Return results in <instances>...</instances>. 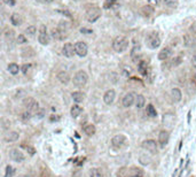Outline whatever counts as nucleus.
<instances>
[{
  "mask_svg": "<svg viewBox=\"0 0 196 177\" xmlns=\"http://www.w3.org/2000/svg\"><path fill=\"white\" fill-rule=\"evenodd\" d=\"M84 131H85V133H86L87 136H93V135L95 133V127H94L93 124H87V125H85Z\"/></svg>",
  "mask_w": 196,
  "mask_h": 177,
  "instance_id": "obj_26",
  "label": "nucleus"
},
{
  "mask_svg": "<svg viewBox=\"0 0 196 177\" xmlns=\"http://www.w3.org/2000/svg\"><path fill=\"white\" fill-rule=\"evenodd\" d=\"M194 82H195V83H196V77H195V78H194Z\"/></svg>",
  "mask_w": 196,
  "mask_h": 177,
  "instance_id": "obj_50",
  "label": "nucleus"
},
{
  "mask_svg": "<svg viewBox=\"0 0 196 177\" xmlns=\"http://www.w3.org/2000/svg\"><path fill=\"white\" fill-rule=\"evenodd\" d=\"M62 53H63L64 56H67V58H71V56H73V54L76 53V51H75V46H73L71 43H67V44H64L63 48H62Z\"/></svg>",
  "mask_w": 196,
  "mask_h": 177,
  "instance_id": "obj_10",
  "label": "nucleus"
},
{
  "mask_svg": "<svg viewBox=\"0 0 196 177\" xmlns=\"http://www.w3.org/2000/svg\"><path fill=\"white\" fill-rule=\"evenodd\" d=\"M75 1H78V0H75Z\"/></svg>",
  "mask_w": 196,
  "mask_h": 177,
  "instance_id": "obj_51",
  "label": "nucleus"
},
{
  "mask_svg": "<svg viewBox=\"0 0 196 177\" xmlns=\"http://www.w3.org/2000/svg\"><path fill=\"white\" fill-rule=\"evenodd\" d=\"M71 97L72 99H73V101H76V102H81L85 98V96L81 92H73L71 94Z\"/></svg>",
  "mask_w": 196,
  "mask_h": 177,
  "instance_id": "obj_27",
  "label": "nucleus"
},
{
  "mask_svg": "<svg viewBox=\"0 0 196 177\" xmlns=\"http://www.w3.org/2000/svg\"><path fill=\"white\" fill-rule=\"evenodd\" d=\"M164 4L166 5V6H169V7L171 8H176L178 7V0H164Z\"/></svg>",
  "mask_w": 196,
  "mask_h": 177,
  "instance_id": "obj_31",
  "label": "nucleus"
},
{
  "mask_svg": "<svg viewBox=\"0 0 196 177\" xmlns=\"http://www.w3.org/2000/svg\"><path fill=\"white\" fill-rule=\"evenodd\" d=\"M30 68H31V64H30V63H25V64H23V66H22V68H21V70H22V71H23L24 74H27V72H28V70H29Z\"/></svg>",
  "mask_w": 196,
  "mask_h": 177,
  "instance_id": "obj_36",
  "label": "nucleus"
},
{
  "mask_svg": "<svg viewBox=\"0 0 196 177\" xmlns=\"http://www.w3.org/2000/svg\"><path fill=\"white\" fill-rule=\"evenodd\" d=\"M17 43H19V44H24V43H27L25 37H24L23 35H20V36L17 37Z\"/></svg>",
  "mask_w": 196,
  "mask_h": 177,
  "instance_id": "obj_37",
  "label": "nucleus"
},
{
  "mask_svg": "<svg viewBox=\"0 0 196 177\" xmlns=\"http://www.w3.org/2000/svg\"><path fill=\"white\" fill-rule=\"evenodd\" d=\"M81 112H83V109H81V107L80 106H78V105H73L71 107V116L72 117H78L81 114Z\"/></svg>",
  "mask_w": 196,
  "mask_h": 177,
  "instance_id": "obj_23",
  "label": "nucleus"
},
{
  "mask_svg": "<svg viewBox=\"0 0 196 177\" xmlns=\"http://www.w3.org/2000/svg\"><path fill=\"white\" fill-rule=\"evenodd\" d=\"M142 12H144V15H147V16L152 15V14H154V6H152V5L144 6V7L142 8Z\"/></svg>",
  "mask_w": 196,
  "mask_h": 177,
  "instance_id": "obj_28",
  "label": "nucleus"
},
{
  "mask_svg": "<svg viewBox=\"0 0 196 177\" xmlns=\"http://www.w3.org/2000/svg\"><path fill=\"white\" fill-rule=\"evenodd\" d=\"M20 177H29V176H28V175H21Z\"/></svg>",
  "mask_w": 196,
  "mask_h": 177,
  "instance_id": "obj_49",
  "label": "nucleus"
},
{
  "mask_svg": "<svg viewBox=\"0 0 196 177\" xmlns=\"http://www.w3.org/2000/svg\"><path fill=\"white\" fill-rule=\"evenodd\" d=\"M30 117H31V113L30 112H25L22 114V119H23V120H29Z\"/></svg>",
  "mask_w": 196,
  "mask_h": 177,
  "instance_id": "obj_39",
  "label": "nucleus"
},
{
  "mask_svg": "<svg viewBox=\"0 0 196 177\" xmlns=\"http://www.w3.org/2000/svg\"><path fill=\"white\" fill-rule=\"evenodd\" d=\"M190 31L196 35V22H195V23H193V25L190 27Z\"/></svg>",
  "mask_w": 196,
  "mask_h": 177,
  "instance_id": "obj_46",
  "label": "nucleus"
},
{
  "mask_svg": "<svg viewBox=\"0 0 196 177\" xmlns=\"http://www.w3.org/2000/svg\"><path fill=\"white\" fill-rule=\"evenodd\" d=\"M8 70H9V72L10 74H13V75H16L17 72L20 71V68H19V66L16 63H10L9 66H8Z\"/></svg>",
  "mask_w": 196,
  "mask_h": 177,
  "instance_id": "obj_29",
  "label": "nucleus"
},
{
  "mask_svg": "<svg viewBox=\"0 0 196 177\" xmlns=\"http://www.w3.org/2000/svg\"><path fill=\"white\" fill-rule=\"evenodd\" d=\"M44 115H45V110H44V109H39V110L36 113V116H38L39 119L44 117Z\"/></svg>",
  "mask_w": 196,
  "mask_h": 177,
  "instance_id": "obj_40",
  "label": "nucleus"
},
{
  "mask_svg": "<svg viewBox=\"0 0 196 177\" xmlns=\"http://www.w3.org/2000/svg\"><path fill=\"white\" fill-rule=\"evenodd\" d=\"M112 47L118 53L124 52L125 50L128 47V40L123 36L116 37L115 40H114V43H112Z\"/></svg>",
  "mask_w": 196,
  "mask_h": 177,
  "instance_id": "obj_1",
  "label": "nucleus"
},
{
  "mask_svg": "<svg viewBox=\"0 0 196 177\" xmlns=\"http://www.w3.org/2000/svg\"><path fill=\"white\" fill-rule=\"evenodd\" d=\"M171 98L174 102H178V101L181 100V91L179 88H173L171 91Z\"/></svg>",
  "mask_w": 196,
  "mask_h": 177,
  "instance_id": "obj_21",
  "label": "nucleus"
},
{
  "mask_svg": "<svg viewBox=\"0 0 196 177\" xmlns=\"http://www.w3.org/2000/svg\"><path fill=\"white\" fill-rule=\"evenodd\" d=\"M37 1H39V2H47V4H49V2H53L54 0H37Z\"/></svg>",
  "mask_w": 196,
  "mask_h": 177,
  "instance_id": "obj_48",
  "label": "nucleus"
},
{
  "mask_svg": "<svg viewBox=\"0 0 196 177\" xmlns=\"http://www.w3.org/2000/svg\"><path fill=\"white\" fill-rule=\"evenodd\" d=\"M169 137H170L169 136V132L165 131V130L160 132V135H158V143H160V145L162 147H164L165 145L169 143Z\"/></svg>",
  "mask_w": 196,
  "mask_h": 177,
  "instance_id": "obj_15",
  "label": "nucleus"
},
{
  "mask_svg": "<svg viewBox=\"0 0 196 177\" xmlns=\"http://www.w3.org/2000/svg\"><path fill=\"white\" fill-rule=\"evenodd\" d=\"M80 32H84V33H92V30H88L86 28H81L80 29Z\"/></svg>",
  "mask_w": 196,
  "mask_h": 177,
  "instance_id": "obj_45",
  "label": "nucleus"
},
{
  "mask_svg": "<svg viewBox=\"0 0 196 177\" xmlns=\"http://www.w3.org/2000/svg\"><path fill=\"white\" fill-rule=\"evenodd\" d=\"M36 31H37V28L35 25H30V27H28V28L25 29V33L29 35V36H33V35L36 33Z\"/></svg>",
  "mask_w": 196,
  "mask_h": 177,
  "instance_id": "obj_32",
  "label": "nucleus"
},
{
  "mask_svg": "<svg viewBox=\"0 0 196 177\" xmlns=\"http://www.w3.org/2000/svg\"><path fill=\"white\" fill-rule=\"evenodd\" d=\"M147 114H148L150 117H155L157 115L156 109H155V107H154L152 105H148V106H147Z\"/></svg>",
  "mask_w": 196,
  "mask_h": 177,
  "instance_id": "obj_30",
  "label": "nucleus"
},
{
  "mask_svg": "<svg viewBox=\"0 0 196 177\" xmlns=\"http://www.w3.org/2000/svg\"><path fill=\"white\" fill-rule=\"evenodd\" d=\"M9 157L12 160H14L15 162H22L24 160V155L23 153H21L19 149H12L9 152Z\"/></svg>",
  "mask_w": 196,
  "mask_h": 177,
  "instance_id": "obj_11",
  "label": "nucleus"
},
{
  "mask_svg": "<svg viewBox=\"0 0 196 177\" xmlns=\"http://www.w3.org/2000/svg\"><path fill=\"white\" fill-rule=\"evenodd\" d=\"M142 147L146 151H148L150 153H156L157 151V144L155 140H152V139H149V140H144L142 143Z\"/></svg>",
  "mask_w": 196,
  "mask_h": 177,
  "instance_id": "obj_8",
  "label": "nucleus"
},
{
  "mask_svg": "<svg viewBox=\"0 0 196 177\" xmlns=\"http://www.w3.org/2000/svg\"><path fill=\"white\" fill-rule=\"evenodd\" d=\"M30 52H33V50H32L31 47L23 48V50H22V55H23V56H32V55H35V53H30Z\"/></svg>",
  "mask_w": 196,
  "mask_h": 177,
  "instance_id": "obj_33",
  "label": "nucleus"
},
{
  "mask_svg": "<svg viewBox=\"0 0 196 177\" xmlns=\"http://www.w3.org/2000/svg\"><path fill=\"white\" fill-rule=\"evenodd\" d=\"M75 51H76V54L79 56H85L87 54V45L83 43V41H78L75 44Z\"/></svg>",
  "mask_w": 196,
  "mask_h": 177,
  "instance_id": "obj_7",
  "label": "nucleus"
},
{
  "mask_svg": "<svg viewBox=\"0 0 196 177\" xmlns=\"http://www.w3.org/2000/svg\"><path fill=\"white\" fill-rule=\"evenodd\" d=\"M149 5H152V6H158L160 4V0H148Z\"/></svg>",
  "mask_w": 196,
  "mask_h": 177,
  "instance_id": "obj_43",
  "label": "nucleus"
},
{
  "mask_svg": "<svg viewBox=\"0 0 196 177\" xmlns=\"http://www.w3.org/2000/svg\"><path fill=\"white\" fill-rule=\"evenodd\" d=\"M10 22H12L13 25H21L23 20H22V16L17 13H14L12 16H10Z\"/></svg>",
  "mask_w": 196,
  "mask_h": 177,
  "instance_id": "obj_20",
  "label": "nucleus"
},
{
  "mask_svg": "<svg viewBox=\"0 0 196 177\" xmlns=\"http://www.w3.org/2000/svg\"><path fill=\"white\" fill-rule=\"evenodd\" d=\"M4 139L6 141H16L19 139V133L15 132V131H12V132H8L7 135H5Z\"/></svg>",
  "mask_w": 196,
  "mask_h": 177,
  "instance_id": "obj_22",
  "label": "nucleus"
},
{
  "mask_svg": "<svg viewBox=\"0 0 196 177\" xmlns=\"http://www.w3.org/2000/svg\"><path fill=\"white\" fill-rule=\"evenodd\" d=\"M131 177H142V173H141V170H140V171H139L138 174H133V175H132Z\"/></svg>",
  "mask_w": 196,
  "mask_h": 177,
  "instance_id": "obj_47",
  "label": "nucleus"
},
{
  "mask_svg": "<svg viewBox=\"0 0 196 177\" xmlns=\"http://www.w3.org/2000/svg\"><path fill=\"white\" fill-rule=\"evenodd\" d=\"M57 80H60L61 83H63V84H68L69 82H70V76H69L68 72L61 71L59 72V75H57Z\"/></svg>",
  "mask_w": 196,
  "mask_h": 177,
  "instance_id": "obj_18",
  "label": "nucleus"
},
{
  "mask_svg": "<svg viewBox=\"0 0 196 177\" xmlns=\"http://www.w3.org/2000/svg\"><path fill=\"white\" fill-rule=\"evenodd\" d=\"M101 15L100 9L98 7H91L87 9L86 12V19H87L88 22H95Z\"/></svg>",
  "mask_w": 196,
  "mask_h": 177,
  "instance_id": "obj_3",
  "label": "nucleus"
},
{
  "mask_svg": "<svg viewBox=\"0 0 196 177\" xmlns=\"http://www.w3.org/2000/svg\"><path fill=\"white\" fill-rule=\"evenodd\" d=\"M171 53H172L171 52V48H169V47L163 48V50L158 53V59H160V60H166L169 56L171 55Z\"/></svg>",
  "mask_w": 196,
  "mask_h": 177,
  "instance_id": "obj_19",
  "label": "nucleus"
},
{
  "mask_svg": "<svg viewBox=\"0 0 196 177\" xmlns=\"http://www.w3.org/2000/svg\"><path fill=\"white\" fill-rule=\"evenodd\" d=\"M128 169L127 168H120L118 170V177H127Z\"/></svg>",
  "mask_w": 196,
  "mask_h": 177,
  "instance_id": "obj_35",
  "label": "nucleus"
},
{
  "mask_svg": "<svg viewBox=\"0 0 196 177\" xmlns=\"http://www.w3.org/2000/svg\"><path fill=\"white\" fill-rule=\"evenodd\" d=\"M38 40H39V43L41 45H47L48 43H49V36H48L47 33H46V31H45V27H41Z\"/></svg>",
  "mask_w": 196,
  "mask_h": 177,
  "instance_id": "obj_14",
  "label": "nucleus"
},
{
  "mask_svg": "<svg viewBox=\"0 0 196 177\" xmlns=\"http://www.w3.org/2000/svg\"><path fill=\"white\" fill-rule=\"evenodd\" d=\"M24 106L27 107L28 112L30 113H37L39 110V105H38V102H37L35 99H32V98L25 99V100H24Z\"/></svg>",
  "mask_w": 196,
  "mask_h": 177,
  "instance_id": "obj_5",
  "label": "nucleus"
},
{
  "mask_svg": "<svg viewBox=\"0 0 196 177\" xmlns=\"http://www.w3.org/2000/svg\"><path fill=\"white\" fill-rule=\"evenodd\" d=\"M14 174H15V169L13 168L12 166H7V167H6V175H5V176L12 177Z\"/></svg>",
  "mask_w": 196,
  "mask_h": 177,
  "instance_id": "obj_34",
  "label": "nucleus"
},
{
  "mask_svg": "<svg viewBox=\"0 0 196 177\" xmlns=\"http://www.w3.org/2000/svg\"><path fill=\"white\" fill-rule=\"evenodd\" d=\"M90 177H103L102 170L99 168H93L90 170Z\"/></svg>",
  "mask_w": 196,
  "mask_h": 177,
  "instance_id": "obj_25",
  "label": "nucleus"
},
{
  "mask_svg": "<svg viewBox=\"0 0 196 177\" xmlns=\"http://www.w3.org/2000/svg\"><path fill=\"white\" fill-rule=\"evenodd\" d=\"M52 37L56 40H63L64 38H67V32L65 30L61 28H56L52 30Z\"/></svg>",
  "mask_w": 196,
  "mask_h": 177,
  "instance_id": "obj_9",
  "label": "nucleus"
},
{
  "mask_svg": "<svg viewBox=\"0 0 196 177\" xmlns=\"http://www.w3.org/2000/svg\"><path fill=\"white\" fill-rule=\"evenodd\" d=\"M87 80H88L87 74L85 71H83V70H80L73 77V84L76 85V86H83V85H85L87 83Z\"/></svg>",
  "mask_w": 196,
  "mask_h": 177,
  "instance_id": "obj_2",
  "label": "nucleus"
},
{
  "mask_svg": "<svg viewBox=\"0 0 196 177\" xmlns=\"http://www.w3.org/2000/svg\"><path fill=\"white\" fill-rule=\"evenodd\" d=\"M163 123L166 128L171 129L172 128L173 123H174V115L171 114V113H168V114H165L164 116H163Z\"/></svg>",
  "mask_w": 196,
  "mask_h": 177,
  "instance_id": "obj_13",
  "label": "nucleus"
},
{
  "mask_svg": "<svg viewBox=\"0 0 196 177\" xmlns=\"http://www.w3.org/2000/svg\"><path fill=\"white\" fill-rule=\"evenodd\" d=\"M184 44L187 47H194V46H196V37H194L193 35H186L184 37Z\"/></svg>",
  "mask_w": 196,
  "mask_h": 177,
  "instance_id": "obj_16",
  "label": "nucleus"
},
{
  "mask_svg": "<svg viewBox=\"0 0 196 177\" xmlns=\"http://www.w3.org/2000/svg\"><path fill=\"white\" fill-rule=\"evenodd\" d=\"M111 144L115 149H122L126 144V137L124 135H117V136H115L112 138Z\"/></svg>",
  "mask_w": 196,
  "mask_h": 177,
  "instance_id": "obj_6",
  "label": "nucleus"
},
{
  "mask_svg": "<svg viewBox=\"0 0 196 177\" xmlns=\"http://www.w3.org/2000/svg\"><path fill=\"white\" fill-rule=\"evenodd\" d=\"M146 41H147V45H148L150 48H157L161 45L160 37L157 36L156 33H154V32H152V33H149Z\"/></svg>",
  "mask_w": 196,
  "mask_h": 177,
  "instance_id": "obj_4",
  "label": "nucleus"
},
{
  "mask_svg": "<svg viewBox=\"0 0 196 177\" xmlns=\"http://www.w3.org/2000/svg\"><path fill=\"white\" fill-rule=\"evenodd\" d=\"M25 149H27V151H28V152L30 153L31 155H33V154L36 153V151H35V149H33V147H31V146H25Z\"/></svg>",
  "mask_w": 196,
  "mask_h": 177,
  "instance_id": "obj_42",
  "label": "nucleus"
},
{
  "mask_svg": "<svg viewBox=\"0 0 196 177\" xmlns=\"http://www.w3.org/2000/svg\"><path fill=\"white\" fill-rule=\"evenodd\" d=\"M114 99H115V91L114 90H108L107 92L104 93L103 100L107 105H111L114 102Z\"/></svg>",
  "mask_w": 196,
  "mask_h": 177,
  "instance_id": "obj_17",
  "label": "nucleus"
},
{
  "mask_svg": "<svg viewBox=\"0 0 196 177\" xmlns=\"http://www.w3.org/2000/svg\"><path fill=\"white\" fill-rule=\"evenodd\" d=\"M144 97L142 94H139V96H136V106L138 108H142L144 106Z\"/></svg>",
  "mask_w": 196,
  "mask_h": 177,
  "instance_id": "obj_24",
  "label": "nucleus"
},
{
  "mask_svg": "<svg viewBox=\"0 0 196 177\" xmlns=\"http://www.w3.org/2000/svg\"><path fill=\"white\" fill-rule=\"evenodd\" d=\"M136 98V97L134 96L133 93H127V94L123 98V106H124V107H131V106L134 104Z\"/></svg>",
  "mask_w": 196,
  "mask_h": 177,
  "instance_id": "obj_12",
  "label": "nucleus"
},
{
  "mask_svg": "<svg viewBox=\"0 0 196 177\" xmlns=\"http://www.w3.org/2000/svg\"><path fill=\"white\" fill-rule=\"evenodd\" d=\"M181 63V58H176L172 60V66H178Z\"/></svg>",
  "mask_w": 196,
  "mask_h": 177,
  "instance_id": "obj_41",
  "label": "nucleus"
},
{
  "mask_svg": "<svg viewBox=\"0 0 196 177\" xmlns=\"http://www.w3.org/2000/svg\"><path fill=\"white\" fill-rule=\"evenodd\" d=\"M5 4L9 5V6H14L15 5V0H2Z\"/></svg>",
  "mask_w": 196,
  "mask_h": 177,
  "instance_id": "obj_44",
  "label": "nucleus"
},
{
  "mask_svg": "<svg viewBox=\"0 0 196 177\" xmlns=\"http://www.w3.org/2000/svg\"><path fill=\"white\" fill-rule=\"evenodd\" d=\"M115 2V0H106V2H104V8H109L111 7L112 5Z\"/></svg>",
  "mask_w": 196,
  "mask_h": 177,
  "instance_id": "obj_38",
  "label": "nucleus"
}]
</instances>
